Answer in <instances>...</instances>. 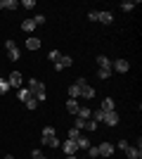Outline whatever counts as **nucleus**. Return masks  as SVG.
<instances>
[{"instance_id":"nucleus-1","label":"nucleus","mask_w":142,"mask_h":159,"mask_svg":"<svg viewBox=\"0 0 142 159\" xmlns=\"http://www.w3.org/2000/svg\"><path fill=\"white\" fill-rule=\"evenodd\" d=\"M26 88L31 90V95L36 98V102H45V98H47V95H45V86H43L38 79H31Z\"/></svg>"},{"instance_id":"nucleus-2","label":"nucleus","mask_w":142,"mask_h":159,"mask_svg":"<svg viewBox=\"0 0 142 159\" xmlns=\"http://www.w3.org/2000/svg\"><path fill=\"white\" fill-rule=\"evenodd\" d=\"M43 143L50 147H59V140L54 135V128L52 126H43Z\"/></svg>"},{"instance_id":"nucleus-3","label":"nucleus","mask_w":142,"mask_h":159,"mask_svg":"<svg viewBox=\"0 0 142 159\" xmlns=\"http://www.w3.org/2000/svg\"><path fill=\"white\" fill-rule=\"evenodd\" d=\"M76 83H78V88H81V95H83L85 100H93V98H95V88L90 86L85 79H78Z\"/></svg>"},{"instance_id":"nucleus-4","label":"nucleus","mask_w":142,"mask_h":159,"mask_svg":"<svg viewBox=\"0 0 142 159\" xmlns=\"http://www.w3.org/2000/svg\"><path fill=\"white\" fill-rule=\"evenodd\" d=\"M5 50H7V57H10L12 62H17L21 57V52H19V48H17L14 40H7V43H5Z\"/></svg>"},{"instance_id":"nucleus-5","label":"nucleus","mask_w":142,"mask_h":159,"mask_svg":"<svg viewBox=\"0 0 142 159\" xmlns=\"http://www.w3.org/2000/svg\"><path fill=\"white\" fill-rule=\"evenodd\" d=\"M97 152H100V157H111V154H114V143H102V145H97Z\"/></svg>"},{"instance_id":"nucleus-6","label":"nucleus","mask_w":142,"mask_h":159,"mask_svg":"<svg viewBox=\"0 0 142 159\" xmlns=\"http://www.w3.org/2000/svg\"><path fill=\"white\" fill-rule=\"evenodd\" d=\"M123 152H126V157L128 159H140L142 157V150H140V143H137V147H126V150H123Z\"/></svg>"},{"instance_id":"nucleus-7","label":"nucleus","mask_w":142,"mask_h":159,"mask_svg":"<svg viewBox=\"0 0 142 159\" xmlns=\"http://www.w3.org/2000/svg\"><path fill=\"white\" fill-rule=\"evenodd\" d=\"M111 69H116L118 74H126V71L130 69V64H128L126 60H116V62H111Z\"/></svg>"},{"instance_id":"nucleus-8","label":"nucleus","mask_w":142,"mask_h":159,"mask_svg":"<svg viewBox=\"0 0 142 159\" xmlns=\"http://www.w3.org/2000/svg\"><path fill=\"white\" fill-rule=\"evenodd\" d=\"M67 66H71V57H69V55H62L59 62L54 64V69H57V71H62V69H67Z\"/></svg>"},{"instance_id":"nucleus-9","label":"nucleus","mask_w":142,"mask_h":159,"mask_svg":"<svg viewBox=\"0 0 142 159\" xmlns=\"http://www.w3.org/2000/svg\"><path fill=\"white\" fill-rule=\"evenodd\" d=\"M7 81H10V86H14V88H21V86H24V83H21V74L19 71H12Z\"/></svg>"},{"instance_id":"nucleus-10","label":"nucleus","mask_w":142,"mask_h":159,"mask_svg":"<svg viewBox=\"0 0 142 159\" xmlns=\"http://www.w3.org/2000/svg\"><path fill=\"white\" fill-rule=\"evenodd\" d=\"M102 121H107L109 126H116V124H118V114L116 112H104V119Z\"/></svg>"},{"instance_id":"nucleus-11","label":"nucleus","mask_w":142,"mask_h":159,"mask_svg":"<svg viewBox=\"0 0 142 159\" xmlns=\"http://www.w3.org/2000/svg\"><path fill=\"white\" fill-rule=\"evenodd\" d=\"M17 95H19V100H21V102H24V105H26L28 100L33 98V95H31V90H28V88H24V86L19 88V93H17ZM33 100H36V98H33Z\"/></svg>"},{"instance_id":"nucleus-12","label":"nucleus","mask_w":142,"mask_h":159,"mask_svg":"<svg viewBox=\"0 0 142 159\" xmlns=\"http://www.w3.org/2000/svg\"><path fill=\"white\" fill-rule=\"evenodd\" d=\"M62 150H64L67 154H74L76 150H78V145H76V140H67V143L62 145Z\"/></svg>"},{"instance_id":"nucleus-13","label":"nucleus","mask_w":142,"mask_h":159,"mask_svg":"<svg viewBox=\"0 0 142 159\" xmlns=\"http://www.w3.org/2000/svg\"><path fill=\"white\" fill-rule=\"evenodd\" d=\"M97 21H102V24H111V21H114V14H111V12H97Z\"/></svg>"},{"instance_id":"nucleus-14","label":"nucleus","mask_w":142,"mask_h":159,"mask_svg":"<svg viewBox=\"0 0 142 159\" xmlns=\"http://www.w3.org/2000/svg\"><path fill=\"white\" fill-rule=\"evenodd\" d=\"M100 109H102V112H114V100L104 98V100H102V105H100Z\"/></svg>"},{"instance_id":"nucleus-15","label":"nucleus","mask_w":142,"mask_h":159,"mask_svg":"<svg viewBox=\"0 0 142 159\" xmlns=\"http://www.w3.org/2000/svg\"><path fill=\"white\" fill-rule=\"evenodd\" d=\"M24 45H26L28 50H38V48H41V40L36 38V36H31V38H28L26 43H24Z\"/></svg>"},{"instance_id":"nucleus-16","label":"nucleus","mask_w":142,"mask_h":159,"mask_svg":"<svg viewBox=\"0 0 142 159\" xmlns=\"http://www.w3.org/2000/svg\"><path fill=\"white\" fill-rule=\"evenodd\" d=\"M97 64H100V69H111V60H109V57H104V55H100V57H97Z\"/></svg>"},{"instance_id":"nucleus-17","label":"nucleus","mask_w":142,"mask_h":159,"mask_svg":"<svg viewBox=\"0 0 142 159\" xmlns=\"http://www.w3.org/2000/svg\"><path fill=\"white\" fill-rule=\"evenodd\" d=\"M78 119H90L93 112H90V107H78V114H76Z\"/></svg>"},{"instance_id":"nucleus-18","label":"nucleus","mask_w":142,"mask_h":159,"mask_svg":"<svg viewBox=\"0 0 142 159\" xmlns=\"http://www.w3.org/2000/svg\"><path fill=\"white\" fill-rule=\"evenodd\" d=\"M78 95H81V88H78V83H74L69 88V100H78Z\"/></svg>"},{"instance_id":"nucleus-19","label":"nucleus","mask_w":142,"mask_h":159,"mask_svg":"<svg viewBox=\"0 0 142 159\" xmlns=\"http://www.w3.org/2000/svg\"><path fill=\"white\" fill-rule=\"evenodd\" d=\"M67 112L69 114H78V100H69L67 102Z\"/></svg>"},{"instance_id":"nucleus-20","label":"nucleus","mask_w":142,"mask_h":159,"mask_svg":"<svg viewBox=\"0 0 142 159\" xmlns=\"http://www.w3.org/2000/svg\"><path fill=\"white\" fill-rule=\"evenodd\" d=\"M21 29H24L26 33H31V31L36 29V21H33V19H26V21H21Z\"/></svg>"},{"instance_id":"nucleus-21","label":"nucleus","mask_w":142,"mask_h":159,"mask_svg":"<svg viewBox=\"0 0 142 159\" xmlns=\"http://www.w3.org/2000/svg\"><path fill=\"white\" fill-rule=\"evenodd\" d=\"M10 88H12V86H10V81H7V79H2V76H0V95H5L7 90H10Z\"/></svg>"},{"instance_id":"nucleus-22","label":"nucleus","mask_w":142,"mask_h":159,"mask_svg":"<svg viewBox=\"0 0 142 159\" xmlns=\"http://www.w3.org/2000/svg\"><path fill=\"white\" fill-rule=\"evenodd\" d=\"M135 2H133V0H126V2H121V10H123V12H130V10H135Z\"/></svg>"},{"instance_id":"nucleus-23","label":"nucleus","mask_w":142,"mask_h":159,"mask_svg":"<svg viewBox=\"0 0 142 159\" xmlns=\"http://www.w3.org/2000/svg\"><path fill=\"white\" fill-rule=\"evenodd\" d=\"M2 7H5V10H17V7H19V2H17V0H5V2H2Z\"/></svg>"},{"instance_id":"nucleus-24","label":"nucleus","mask_w":142,"mask_h":159,"mask_svg":"<svg viewBox=\"0 0 142 159\" xmlns=\"http://www.w3.org/2000/svg\"><path fill=\"white\" fill-rule=\"evenodd\" d=\"M76 145H78V147H83V150H88V147H90V140H88V138H83V135H81V138L76 140Z\"/></svg>"},{"instance_id":"nucleus-25","label":"nucleus","mask_w":142,"mask_h":159,"mask_svg":"<svg viewBox=\"0 0 142 159\" xmlns=\"http://www.w3.org/2000/svg\"><path fill=\"white\" fill-rule=\"evenodd\" d=\"M47 57H50V62H54V64H57V62H59V57H62V52H59V50H52Z\"/></svg>"},{"instance_id":"nucleus-26","label":"nucleus","mask_w":142,"mask_h":159,"mask_svg":"<svg viewBox=\"0 0 142 159\" xmlns=\"http://www.w3.org/2000/svg\"><path fill=\"white\" fill-rule=\"evenodd\" d=\"M90 119H93V121H102V119H104V112H102V109H95Z\"/></svg>"},{"instance_id":"nucleus-27","label":"nucleus","mask_w":142,"mask_h":159,"mask_svg":"<svg viewBox=\"0 0 142 159\" xmlns=\"http://www.w3.org/2000/svg\"><path fill=\"white\" fill-rule=\"evenodd\" d=\"M85 131H95V128H97V121H93V119H85Z\"/></svg>"},{"instance_id":"nucleus-28","label":"nucleus","mask_w":142,"mask_h":159,"mask_svg":"<svg viewBox=\"0 0 142 159\" xmlns=\"http://www.w3.org/2000/svg\"><path fill=\"white\" fill-rule=\"evenodd\" d=\"M95 157H100V152H97V147H95V145H90L88 147V159H95Z\"/></svg>"},{"instance_id":"nucleus-29","label":"nucleus","mask_w":142,"mask_h":159,"mask_svg":"<svg viewBox=\"0 0 142 159\" xmlns=\"http://www.w3.org/2000/svg\"><path fill=\"white\" fill-rule=\"evenodd\" d=\"M97 76H100V79H109V76H111V69H97Z\"/></svg>"},{"instance_id":"nucleus-30","label":"nucleus","mask_w":142,"mask_h":159,"mask_svg":"<svg viewBox=\"0 0 142 159\" xmlns=\"http://www.w3.org/2000/svg\"><path fill=\"white\" fill-rule=\"evenodd\" d=\"M81 138V131H78V128H71V131H69V140H78Z\"/></svg>"},{"instance_id":"nucleus-31","label":"nucleus","mask_w":142,"mask_h":159,"mask_svg":"<svg viewBox=\"0 0 142 159\" xmlns=\"http://www.w3.org/2000/svg\"><path fill=\"white\" fill-rule=\"evenodd\" d=\"M21 7H24V10H33V7H36V0H24Z\"/></svg>"},{"instance_id":"nucleus-32","label":"nucleus","mask_w":142,"mask_h":159,"mask_svg":"<svg viewBox=\"0 0 142 159\" xmlns=\"http://www.w3.org/2000/svg\"><path fill=\"white\" fill-rule=\"evenodd\" d=\"M31 157H33V159H47L45 154L41 152V150H33V152H31Z\"/></svg>"},{"instance_id":"nucleus-33","label":"nucleus","mask_w":142,"mask_h":159,"mask_svg":"<svg viewBox=\"0 0 142 159\" xmlns=\"http://www.w3.org/2000/svg\"><path fill=\"white\" fill-rule=\"evenodd\" d=\"M33 21H36V26H41V24H45V17H43V14H36Z\"/></svg>"},{"instance_id":"nucleus-34","label":"nucleus","mask_w":142,"mask_h":159,"mask_svg":"<svg viewBox=\"0 0 142 159\" xmlns=\"http://www.w3.org/2000/svg\"><path fill=\"white\" fill-rule=\"evenodd\" d=\"M26 107H28V109H36V107H38V102H36V100L31 98V100H28V102H26Z\"/></svg>"},{"instance_id":"nucleus-35","label":"nucleus","mask_w":142,"mask_h":159,"mask_svg":"<svg viewBox=\"0 0 142 159\" xmlns=\"http://www.w3.org/2000/svg\"><path fill=\"white\" fill-rule=\"evenodd\" d=\"M67 159H78V157H74V154H67Z\"/></svg>"},{"instance_id":"nucleus-36","label":"nucleus","mask_w":142,"mask_h":159,"mask_svg":"<svg viewBox=\"0 0 142 159\" xmlns=\"http://www.w3.org/2000/svg\"><path fill=\"white\" fill-rule=\"evenodd\" d=\"M5 159H14V157H12V154H7V157H5Z\"/></svg>"},{"instance_id":"nucleus-37","label":"nucleus","mask_w":142,"mask_h":159,"mask_svg":"<svg viewBox=\"0 0 142 159\" xmlns=\"http://www.w3.org/2000/svg\"><path fill=\"white\" fill-rule=\"evenodd\" d=\"M0 10H2V0H0Z\"/></svg>"},{"instance_id":"nucleus-38","label":"nucleus","mask_w":142,"mask_h":159,"mask_svg":"<svg viewBox=\"0 0 142 159\" xmlns=\"http://www.w3.org/2000/svg\"><path fill=\"white\" fill-rule=\"evenodd\" d=\"M83 159H88V157H83Z\"/></svg>"}]
</instances>
